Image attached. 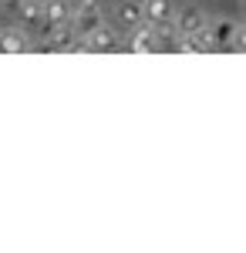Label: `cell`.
I'll return each mask as SVG.
<instances>
[{
  "label": "cell",
  "instance_id": "9",
  "mask_svg": "<svg viewBox=\"0 0 246 253\" xmlns=\"http://www.w3.org/2000/svg\"><path fill=\"white\" fill-rule=\"evenodd\" d=\"M142 20H145L142 0H122V3H118V24H125V27H135V24H142Z\"/></svg>",
  "mask_w": 246,
  "mask_h": 253
},
{
  "label": "cell",
  "instance_id": "5",
  "mask_svg": "<svg viewBox=\"0 0 246 253\" xmlns=\"http://www.w3.org/2000/svg\"><path fill=\"white\" fill-rule=\"evenodd\" d=\"M206 14L199 10V7H182V10H175V17H172V27L179 31V34H192V31H199V27H206Z\"/></svg>",
  "mask_w": 246,
  "mask_h": 253
},
{
  "label": "cell",
  "instance_id": "6",
  "mask_svg": "<svg viewBox=\"0 0 246 253\" xmlns=\"http://www.w3.org/2000/svg\"><path fill=\"white\" fill-rule=\"evenodd\" d=\"M209 34H212V44L216 47H233V34H236V20L219 17V20H206Z\"/></svg>",
  "mask_w": 246,
  "mask_h": 253
},
{
  "label": "cell",
  "instance_id": "2",
  "mask_svg": "<svg viewBox=\"0 0 246 253\" xmlns=\"http://www.w3.org/2000/svg\"><path fill=\"white\" fill-rule=\"evenodd\" d=\"M142 10H145V24H152V27H172V17H175L172 0H142Z\"/></svg>",
  "mask_w": 246,
  "mask_h": 253
},
{
  "label": "cell",
  "instance_id": "10",
  "mask_svg": "<svg viewBox=\"0 0 246 253\" xmlns=\"http://www.w3.org/2000/svg\"><path fill=\"white\" fill-rule=\"evenodd\" d=\"M14 10H17V17L24 20V24H41V20H44L38 0H14Z\"/></svg>",
  "mask_w": 246,
  "mask_h": 253
},
{
  "label": "cell",
  "instance_id": "4",
  "mask_svg": "<svg viewBox=\"0 0 246 253\" xmlns=\"http://www.w3.org/2000/svg\"><path fill=\"white\" fill-rule=\"evenodd\" d=\"M88 51H115L118 47V34H115L108 24H98V27H91L88 34H84V41H81Z\"/></svg>",
  "mask_w": 246,
  "mask_h": 253
},
{
  "label": "cell",
  "instance_id": "8",
  "mask_svg": "<svg viewBox=\"0 0 246 253\" xmlns=\"http://www.w3.org/2000/svg\"><path fill=\"white\" fill-rule=\"evenodd\" d=\"M41 14H44V24H68L71 20V7H68V0H44Z\"/></svg>",
  "mask_w": 246,
  "mask_h": 253
},
{
  "label": "cell",
  "instance_id": "1",
  "mask_svg": "<svg viewBox=\"0 0 246 253\" xmlns=\"http://www.w3.org/2000/svg\"><path fill=\"white\" fill-rule=\"evenodd\" d=\"M71 20H75V31L88 34L91 27L105 24V14H101V3L98 0H78V7L71 10Z\"/></svg>",
  "mask_w": 246,
  "mask_h": 253
},
{
  "label": "cell",
  "instance_id": "11",
  "mask_svg": "<svg viewBox=\"0 0 246 253\" xmlns=\"http://www.w3.org/2000/svg\"><path fill=\"white\" fill-rule=\"evenodd\" d=\"M233 51H246V24H236V34H233Z\"/></svg>",
  "mask_w": 246,
  "mask_h": 253
},
{
  "label": "cell",
  "instance_id": "12",
  "mask_svg": "<svg viewBox=\"0 0 246 253\" xmlns=\"http://www.w3.org/2000/svg\"><path fill=\"white\" fill-rule=\"evenodd\" d=\"M243 14H246V0H243Z\"/></svg>",
  "mask_w": 246,
  "mask_h": 253
},
{
  "label": "cell",
  "instance_id": "3",
  "mask_svg": "<svg viewBox=\"0 0 246 253\" xmlns=\"http://www.w3.org/2000/svg\"><path fill=\"white\" fill-rule=\"evenodd\" d=\"M128 51L135 54H152V51H159V44H155V27L152 24H135L132 34H128Z\"/></svg>",
  "mask_w": 246,
  "mask_h": 253
},
{
  "label": "cell",
  "instance_id": "7",
  "mask_svg": "<svg viewBox=\"0 0 246 253\" xmlns=\"http://www.w3.org/2000/svg\"><path fill=\"white\" fill-rule=\"evenodd\" d=\"M31 47V41L24 31H14V27H7V31H0V51L3 54H24Z\"/></svg>",
  "mask_w": 246,
  "mask_h": 253
}]
</instances>
